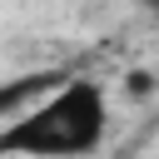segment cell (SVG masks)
I'll return each instance as SVG.
<instances>
[{
    "instance_id": "obj_3",
    "label": "cell",
    "mask_w": 159,
    "mask_h": 159,
    "mask_svg": "<svg viewBox=\"0 0 159 159\" xmlns=\"http://www.w3.org/2000/svg\"><path fill=\"white\" fill-rule=\"evenodd\" d=\"M149 5H154V10H159V0H149Z\"/></svg>"
},
{
    "instance_id": "obj_2",
    "label": "cell",
    "mask_w": 159,
    "mask_h": 159,
    "mask_svg": "<svg viewBox=\"0 0 159 159\" xmlns=\"http://www.w3.org/2000/svg\"><path fill=\"white\" fill-rule=\"evenodd\" d=\"M149 89H154V80H149L144 70H134V75H129V94H149Z\"/></svg>"
},
{
    "instance_id": "obj_1",
    "label": "cell",
    "mask_w": 159,
    "mask_h": 159,
    "mask_svg": "<svg viewBox=\"0 0 159 159\" xmlns=\"http://www.w3.org/2000/svg\"><path fill=\"white\" fill-rule=\"evenodd\" d=\"M109 134V99L99 80L65 75L50 94L0 124V159H89Z\"/></svg>"
}]
</instances>
